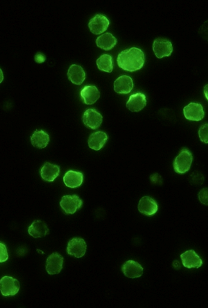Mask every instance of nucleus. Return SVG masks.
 <instances>
[{
	"label": "nucleus",
	"mask_w": 208,
	"mask_h": 308,
	"mask_svg": "<svg viewBox=\"0 0 208 308\" xmlns=\"http://www.w3.org/2000/svg\"><path fill=\"white\" fill-rule=\"evenodd\" d=\"M145 62L143 51L138 47H131L120 52L118 57V64L119 68L128 72L140 70Z\"/></svg>",
	"instance_id": "nucleus-1"
},
{
	"label": "nucleus",
	"mask_w": 208,
	"mask_h": 308,
	"mask_svg": "<svg viewBox=\"0 0 208 308\" xmlns=\"http://www.w3.org/2000/svg\"><path fill=\"white\" fill-rule=\"evenodd\" d=\"M193 161L192 152L187 149H182L179 155L176 157L173 166L174 171L179 174L185 173L189 171Z\"/></svg>",
	"instance_id": "nucleus-2"
},
{
	"label": "nucleus",
	"mask_w": 208,
	"mask_h": 308,
	"mask_svg": "<svg viewBox=\"0 0 208 308\" xmlns=\"http://www.w3.org/2000/svg\"><path fill=\"white\" fill-rule=\"evenodd\" d=\"M20 290L19 281L11 276H4L0 280V292L4 297L14 296Z\"/></svg>",
	"instance_id": "nucleus-3"
},
{
	"label": "nucleus",
	"mask_w": 208,
	"mask_h": 308,
	"mask_svg": "<svg viewBox=\"0 0 208 308\" xmlns=\"http://www.w3.org/2000/svg\"><path fill=\"white\" fill-rule=\"evenodd\" d=\"M82 205V200L77 195L64 196L60 203V207L67 214H74L80 209Z\"/></svg>",
	"instance_id": "nucleus-4"
},
{
	"label": "nucleus",
	"mask_w": 208,
	"mask_h": 308,
	"mask_svg": "<svg viewBox=\"0 0 208 308\" xmlns=\"http://www.w3.org/2000/svg\"><path fill=\"white\" fill-rule=\"evenodd\" d=\"M153 50L158 59L170 57L173 52V45L170 40L158 38L153 41Z\"/></svg>",
	"instance_id": "nucleus-5"
},
{
	"label": "nucleus",
	"mask_w": 208,
	"mask_h": 308,
	"mask_svg": "<svg viewBox=\"0 0 208 308\" xmlns=\"http://www.w3.org/2000/svg\"><path fill=\"white\" fill-rule=\"evenodd\" d=\"M87 249V245L85 240L82 238H73L68 242L67 252L69 255L81 258L85 255Z\"/></svg>",
	"instance_id": "nucleus-6"
},
{
	"label": "nucleus",
	"mask_w": 208,
	"mask_h": 308,
	"mask_svg": "<svg viewBox=\"0 0 208 308\" xmlns=\"http://www.w3.org/2000/svg\"><path fill=\"white\" fill-rule=\"evenodd\" d=\"M109 20L104 15L97 14L89 20V30L94 34H101L108 30L109 27Z\"/></svg>",
	"instance_id": "nucleus-7"
},
{
	"label": "nucleus",
	"mask_w": 208,
	"mask_h": 308,
	"mask_svg": "<svg viewBox=\"0 0 208 308\" xmlns=\"http://www.w3.org/2000/svg\"><path fill=\"white\" fill-rule=\"evenodd\" d=\"M103 121V116L96 109L86 110L83 116V122L87 128L96 130L101 126Z\"/></svg>",
	"instance_id": "nucleus-8"
},
{
	"label": "nucleus",
	"mask_w": 208,
	"mask_h": 308,
	"mask_svg": "<svg viewBox=\"0 0 208 308\" xmlns=\"http://www.w3.org/2000/svg\"><path fill=\"white\" fill-rule=\"evenodd\" d=\"M184 116L191 121H200L204 118V107L199 103H191L185 106L183 109Z\"/></svg>",
	"instance_id": "nucleus-9"
},
{
	"label": "nucleus",
	"mask_w": 208,
	"mask_h": 308,
	"mask_svg": "<svg viewBox=\"0 0 208 308\" xmlns=\"http://www.w3.org/2000/svg\"><path fill=\"white\" fill-rule=\"evenodd\" d=\"M64 259L58 253H54L47 260L46 270L50 275H55L61 272Z\"/></svg>",
	"instance_id": "nucleus-10"
},
{
	"label": "nucleus",
	"mask_w": 208,
	"mask_h": 308,
	"mask_svg": "<svg viewBox=\"0 0 208 308\" xmlns=\"http://www.w3.org/2000/svg\"><path fill=\"white\" fill-rule=\"evenodd\" d=\"M182 265L187 269L200 268L203 261L199 255L194 250H189L181 254Z\"/></svg>",
	"instance_id": "nucleus-11"
},
{
	"label": "nucleus",
	"mask_w": 208,
	"mask_h": 308,
	"mask_svg": "<svg viewBox=\"0 0 208 308\" xmlns=\"http://www.w3.org/2000/svg\"><path fill=\"white\" fill-rule=\"evenodd\" d=\"M138 209L142 214L147 216H153L158 211V203L152 198L145 196L139 202Z\"/></svg>",
	"instance_id": "nucleus-12"
},
{
	"label": "nucleus",
	"mask_w": 208,
	"mask_h": 308,
	"mask_svg": "<svg viewBox=\"0 0 208 308\" xmlns=\"http://www.w3.org/2000/svg\"><path fill=\"white\" fill-rule=\"evenodd\" d=\"M146 105V96L142 93H136V94L131 95L126 103V107L133 112H138L141 111Z\"/></svg>",
	"instance_id": "nucleus-13"
},
{
	"label": "nucleus",
	"mask_w": 208,
	"mask_h": 308,
	"mask_svg": "<svg viewBox=\"0 0 208 308\" xmlns=\"http://www.w3.org/2000/svg\"><path fill=\"white\" fill-rule=\"evenodd\" d=\"M121 270L125 276L129 278H136L143 275L144 269L138 262L133 260H128L123 264Z\"/></svg>",
	"instance_id": "nucleus-14"
},
{
	"label": "nucleus",
	"mask_w": 208,
	"mask_h": 308,
	"mask_svg": "<svg viewBox=\"0 0 208 308\" xmlns=\"http://www.w3.org/2000/svg\"><path fill=\"white\" fill-rule=\"evenodd\" d=\"M133 79L128 75H121L115 81L114 90L119 94H128L133 89Z\"/></svg>",
	"instance_id": "nucleus-15"
},
{
	"label": "nucleus",
	"mask_w": 208,
	"mask_h": 308,
	"mask_svg": "<svg viewBox=\"0 0 208 308\" xmlns=\"http://www.w3.org/2000/svg\"><path fill=\"white\" fill-rule=\"evenodd\" d=\"M81 97L86 104L90 105L98 101L100 97V92L96 86H86L81 90Z\"/></svg>",
	"instance_id": "nucleus-16"
},
{
	"label": "nucleus",
	"mask_w": 208,
	"mask_h": 308,
	"mask_svg": "<svg viewBox=\"0 0 208 308\" xmlns=\"http://www.w3.org/2000/svg\"><path fill=\"white\" fill-rule=\"evenodd\" d=\"M60 174V167L59 166L55 165L46 162L44 164L40 170V175L42 178L47 182H54Z\"/></svg>",
	"instance_id": "nucleus-17"
},
{
	"label": "nucleus",
	"mask_w": 208,
	"mask_h": 308,
	"mask_svg": "<svg viewBox=\"0 0 208 308\" xmlns=\"http://www.w3.org/2000/svg\"><path fill=\"white\" fill-rule=\"evenodd\" d=\"M67 76L69 80L76 85H81L86 79V72L81 66L73 64L69 67Z\"/></svg>",
	"instance_id": "nucleus-18"
},
{
	"label": "nucleus",
	"mask_w": 208,
	"mask_h": 308,
	"mask_svg": "<svg viewBox=\"0 0 208 308\" xmlns=\"http://www.w3.org/2000/svg\"><path fill=\"white\" fill-rule=\"evenodd\" d=\"M63 182L69 188L74 189L80 187L84 182V174L74 171H68L64 175Z\"/></svg>",
	"instance_id": "nucleus-19"
},
{
	"label": "nucleus",
	"mask_w": 208,
	"mask_h": 308,
	"mask_svg": "<svg viewBox=\"0 0 208 308\" xmlns=\"http://www.w3.org/2000/svg\"><path fill=\"white\" fill-rule=\"evenodd\" d=\"M29 234L34 238H41L50 233L46 223L40 220H35L28 228Z\"/></svg>",
	"instance_id": "nucleus-20"
},
{
	"label": "nucleus",
	"mask_w": 208,
	"mask_h": 308,
	"mask_svg": "<svg viewBox=\"0 0 208 308\" xmlns=\"http://www.w3.org/2000/svg\"><path fill=\"white\" fill-rule=\"evenodd\" d=\"M108 138L107 134L104 132L99 131L92 133L89 137V147L94 150H101L106 144Z\"/></svg>",
	"instance_id": "nucleus-21"
},
{
	"label": "nucleus",
	"mask_w": 208,
	"mask_h": 308,
	"mask_svg": "<svg viewBox=\"0 0 208 308\" xmlns=\"http://www.w3.org/2000/svg\"><path fill=\"white\" fill-rule=\"evenodd\" d=\"M50 140L48 134L43 130H35L31 137V144L39 149H43L47 147Z\"/></svg>",
	"instance_id": "nucleus-22"
},
{
	"label": "nucleus",
	"mask_w": 208,
	"mask_h": 308,
	"mask_svg": "<svg viewBox=\"0 0 208 308\" xmlns=\"http://www.w3.org/2000/svg\"><path fill=\"white\" fill-rule=\"evenodd\" d=\"M96 43L101 49L108 51L112 50L116 46L118 40L112 34L105 33L96 38Z\"/></svg>",
	"instance_id": "nucleus-23"
},
{
	"label": "nucleus",
	"mask_w": 208,
	"mask_h": 308,
	"mask_svg": "<svg viewBox=\"0 0 208 308\" xmlns=\"http://www.w3.org/2000/svg\"><path fill=\"white\" fill-rule=\"evenodd\" d=\"M98 68L106 72H111L113 70V60L112 56L104 54L96 60Z\"/></svg>",
	"instance_id": "nucleus-24"
},
{
	"label": "nucleus",
	"mask_w": 208,
	"mask_h": 308,
	"mask_svg": "<svg viewBox=\"0 0 208 308\" xmlns=\"http://www.w3.org/2000/svg\"><path fill=\"white\" fill-rule=\"evenodd\" d=\"M208 123H206V124L203 125L201 127L199 131V138H200L201 141L204 142L205 143H208Z\"/></svg>",
	"instance_id": "nucleus-25"
},
{
	"label": "nucleus",
	"mask_w": 208,
	"mask_h": 308,
	"mask_svg": "<svg viewBox=\"0 0 208 308\" xmlns=\"http://www.w3.org/2000/svg\"><path fill=\"white\" fill-rule=\"evenodd\" d=\"M8 259V254L7 248L4 243L0 242V263L7 261Z\"/></svg>",
	"instance_id": "nucleus-26"
},
{
	"label": "nucleus",
	"mask_w": 208,
	"mask_h": 308,
	"mask_svg": "<svg viewBox=\"0 0 208 308\" xmlns=\"http://www.w3.org/2000/svg\"><path fill=\"white\" fill-rule=\"evenodd\" d=\"M199 201L203 204L208 205V189H202L199 194Z\"/></svg>",
	"instance_id": "nucleus-27"
},
{
	"label": "nucleus",
	"mask_w": 208,
	"mask_h": 308,
	"mask_svg": "<svg viewBox=\"0 0 208 308\" xmlns=\"http://www.w3.org/2000/svg\"><path fill=\"white\" fill-rule=\"evenodd\" d=\"M46 60V57L45 56L43 55L41 52H38L37 53V55L35 56V61L38 64H41V63H43L45 62Z\"/></svg>",
	"instance_id": "nucleus-28"
},
{
	"label": "nucleus",
	"mask_w": 208,
	"mask_h": 308,
	"mask_svg": "<svg viewBox=\"0 0 208 308\" xmlns=\"http://www.w3.org/2000/svg\"><path fill=\"white\" fill-rule=\"evenodd\" d=\"M4 80V74H3L2 70L0 68V84Z\"/></svg>",
	"instance_id": "nucleus-29"
},
{
	"label": "nucleus",
	"mask_w": 208,
	"mask_h": 308,
	"mask_svg": "<svg viewBox=\"0 0 208 308\" xmlns=\"http://www.w3.org/2000/svg\"><path fill=\"white\" fill-rule=\"evenodd\" d=\"M204 93H205V95H206V98H208V85H206V86H205L204 88Z\"/></svg>",
	"instance_id": "nucleus-30"
}]
</instances>
